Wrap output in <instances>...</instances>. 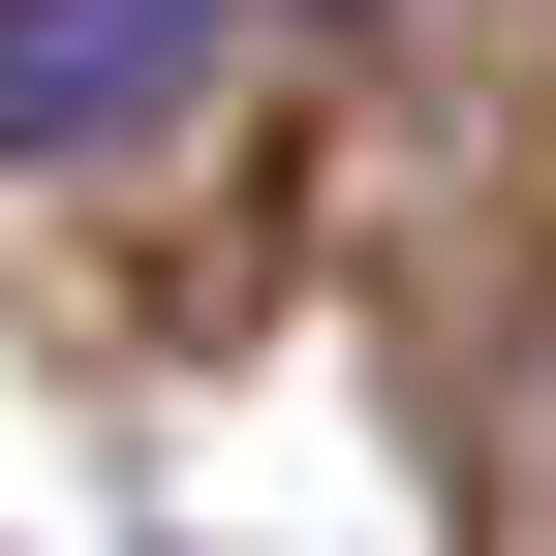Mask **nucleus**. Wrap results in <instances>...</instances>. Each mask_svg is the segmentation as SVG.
<instances>
[{
    "instance_id": "obj_1",
    "label": "nucleus",
    "mask_w": 556,
    "mask_h": 556,
    "mask_svg": "<svg viewBox=\"0 0 556 556\" xmlns=\"http://www.w3.org/2000/svg\"><path fill=\"white\" fill-rule=\"evenodd\" d=\"M217 62H248V0H0V186H124V155H186Z\"/></svg>"
}]
</instances>
